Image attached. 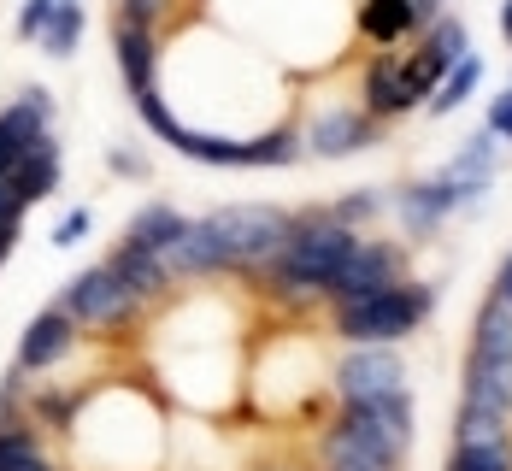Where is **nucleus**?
I'll list each match as a JSON object with an SVG mask.
<instances>
[{
	"label": "nucleus",
	"instance_id": "f257e3e1",
	"mask_svg": "<svg viewBox=\"0 0 512 471\" xmlns=\"http://www.w3.org/2000/svg\"><path fill=\"white\" fill-rule=\"evenodd\" d=\"M430 313H436L430 283H395V289H377V295H359V301H336L330 330L342 342H395L401 348Z\"/></svg>",
	"mask_w": 512,
	"mask_h": 471
},
{
	"label": "nucleus",
	"instance_id": "f03ea898",
	"mask_svg": "<svg viewBox=\"0 0 512 471\" xmlns=\"http://www.w3.org/2000/svg\"><path fill=\"white\" fill-rule=\"evenodd\" d=\"M330 430H342L348 442H359L365 454H377L389 471L407 466L412 454V389H389V395H359L342 401Z\"/></svg>",
	"mask_w": 512,
	"mask_h": 471
},
{
	"label": "nucleus",
	"instance_id": "7ed1b4c3",
	"mask_svg": "<svg viewBox=\"0 0 512 471\" xmlns=\"http://www.w3.org/2000/svg\"><path fill=\"white\" fill-rule=\"evenodd\" d=\"M206 230L218 236V248H224V265H230V271H259V265L283 248L289 212H283V207H259V201H242V207L206 212Z\"/></svg>",
	"mask_w": 512,
	"mask_h": 471
},
{
	"label": "nucleus",
	"instance_id": "20e7f679",
	"mask_svg": "<svg viewBox=\"0 0 512 471\" xmlns=\"http://www.w3.org/2000/svg\"><path fill=\"white\" fill-rule=\"evenodd\" d=\"M430 95H436V83H430L412 59H395V53H377V59L365 65V77H359V106H365L377 124L418 112Z\"/></svg>",
	"mask_w": 512,
	"mask_h": 471
},
{
	"label": "nucleus",
	"instance_id": "39448f33",
	"mask_svg": "<svg viewBox=\"0 0 512 471\" xmlns=\"http://www.w3.org/2000/svg\"><path fill=\"white\" fill-rule=\"evenodd\" d=\"M330 389H336V401L407 389V360L395 342H348V354L330 366Z\"/></svg>",
	"mask_w": 512,
	"mask_h": 471
},
{
	"label": "nucleus",
	"instance_id": "423d86ee",
	"mask_svg": "<svg viewBox=\"0 0 512 471\" xmlns=\"http://www.w3.org/2000/svg\"><path fill=\"white\" fill-rule=\"evenodd\" d=\"M395 283H412L407 248L389 242V236H365L354 248V260L342 265L336 283H330V307L336 301H359V295H377V289H395Z\"/></svg>",
	"mask_w": 512,
	"mask_h": 471
},
{
	"label": "nucleus",
	"instance_id": "0eeeda50",
	"mask_svg": "<svg viewBox=\"0 0 512 471\" xmlns=\"http://www.w3.org/2000/svg\"><path fill=\"white\" fill-rule=\"evenodd\" d=\"M59 307L77 318V330H112V324H130V318L142 313V307L124 295V283H118L106 265H89V271H77V277L65 283Z\"/></svg>",
	"mask_w": 512,
	"mask_h": 471
},
{
	"label": "nucleus",
	"instance_id": "6e6552de",
	"mask_svg": "<svg viewBox=\"0 0 512 471\" xmlns=\"http://www.w3.org/2000/svg\"><path fill=\"white\" fill-rule=\"evenodd\" d=\"M301 142H307V154H318V159H354V154H365V148L383 142V124H377L365 106H324V112H312V124L301 130Z\"/></svg>",
	"mask_w": 512,
	"mask_h": 471
},
{
	"label": "nucleus",
	"instance_id": "1a4fd4ad",
	"mask_svg": "<svg viewBox=\"0 0 512 471\" xmlns=\"http://www.w3.org/2000/svg\"><path fill=\"white\" fill-rule=\"evenodd\" d=\"M42 136H53V95L48 89H24L0 112V183L18 171V159L30 154Z\"/></svg>",
	"mask_w": 512,
	"mask_h": 471
},
{
	"label": "nucleus",
	"instance_id": "9d476101",
	"mask_svg": "<svg viewBox=\"0 0 512 471\" xmlns=\"http://www.w3.org/2000/svg\"><path fill=\"white\" fill-rule=\"evenodd\" d=\"M71 348H77V318L53 301V307H42V313L24 324V336H18V366L30 371V377H48Z\"/></svg>",
	"mask_w": 512,
	"mask_h": 471
},
{
	"label": "nucleus",
	"instance_id": "9b49d317",
	"mask_svg": "<svg viewBox=\"0 0 512 471\" xmlns=\"http://www.w3.org/2000/svg\"><path fill=\"white\" fill-rule=\"evenodd\" d=\"M112 53H118V77H124L130 95L159 83V59H165V36L159 30H142L130 18H112Z\"/></svg>",
	"mask_w": 512,
	"mask_h": 471
},
{
	"label": "nucleus",
	"instance_id": "f8f14e48",
	"mask_svg": "<svg viewBox=\"0 0 512 471\" xmlns=\"http://www.w3.org/2000/svg\"><path fill=\"white\" fill-rule=\"evenodd\" d=\"M159 260H165V271H171V283H201V277H224V271H230L218 236L206 230V218H189V230H183Z\"/></svg>",
	"mask_w": 512,
	"mask_h": 471
},
{
	"label": "nucleus",
	"instance_id": "ddd939ff",
	"mask_svg": "<svg viewBox=\"0 0 512 471\" xmlns=\"http://www.w3.org/2000/svg\"><path fill=\"white\" fill-rule=\"evenodd\" d=\"M395 212H401V230H407V236H430L442 218L460 212V195H454L448 177H424V183L395 189Z\"/></svg>",
	"mask_w": 512,
	"mask_h": 471
},
{
	"label": "nucleus",
	"instance_id": "4468645a",
	"mask_svg": "<svg viewBox=\"0 0 512 471\" xmlns=\"http://www.w3.org/2000/svg\"><path fill=\"white\" fill-rule=\"evenodd\" d=\"M106 271L124 283V295H130L136 307H148V301H165V295H171V271H165V260L148 254V248L118 242V248L106 254Z\"/></svg>",
	"mask_w": 512,
	"mask_h": 471
},
{
	"label": "nucleus",
	"instance_id": "2eb2a0df",
	"mask_svg": "<svg viewBox=\"0 0 512 471\" xmlns=\"http://www.w3.org/2000/svg\"><path fill=\"white\" fill-rule=\"evenodd\" d=\"M460 401L489 407V413H507L512 419V360H477V354H465Z\"/></svg>",
	"mask_w": 512,
	"mask_h": 471
},
{
	"label": "nucleus",
	"instance_id": "dca6fc26",
	"mask_svg": "<svg viewBox=\"0 0 512 471\" xmlns=\"http://www.w3.org/2000/svg\"><path fill=\"white\" fill-rule=\"evenodd\" d=\"M59 171H65V154H59L53 136H42L30 154L18 159V171H12L6 183H12V195H18L24 207H36V201H48L53 189H59Z\"/></svg>",
	"mask_w": 512,
	"mask_h": 471
},
{
	"label": "nucleus",
	"instance_id": "f3484780",
	"mask_svg": "<svg viewBox=\"0 0 512 471\" xmlns=\"http://www.w3.org/2000/svg\"><path fill=\"white\" fill-rule=\"evenodd\" d=\"M465 53H471V36H465V24L442 12V18L424 30V48L412 53V65H418L430 83H442V77H448V71H454V65L465 59Z\"/></svg>",
	"mask_w": 512,
	"mask_h": 471
},
{
	"label": "nucleus",
	"instance_id": "a211bd4d",
	"mask_svg": "<svg viewBox=\"0 0 512 471\" xmlns=\"http://www.w3.org/2000/svg\"><path fill=\"white\" fill-rule=\"evenodd\" d=\"M189 230V218L171 207V201H148V207L130 212V224H124V242L130 248H148V254H165L177 236Z\"/></svg>",
	"mask_w": 512,
	"mask_h": 471
},
{
	"label": "nucleus",
	"instance_id": "6ab92c4d",
	"mask_svg": "<svg viewBox=\"0 0 512 471\" xmlns=\"http://www.w3.org/2000/svg\"><path fill=\"white\" fill-rule=\"evenodd\" d=\"M465 354H477V360H512V307L501 295H489L477 318H471V348Z\"/></svg>",
	"mask_w": 512,
	"mask_h": 471
},
{
	"label": "nucleus",
	"instance_id": "aec40b11",
	"mask_svg": "<svg viewBox=\"0 0 512 471\" xmlns=\"http://www.w3.org/2000/svg\"><path fill=\"white\" fill-rule=\"evenodd\" d=\"M412 30V6L407 0H359V36L365 42H377V48H395V42H407Z\"/></svg>",
	"mask_w": 512,
	"mask_h": 471
},
{
	"label": "nucleus",
	"instance_id": "412c9836",
	"mask_svg": "<svg viewBox=\"0 0 512 471\" xmlns=\"http://www.w3.org/2000/svg\"><path fill=\"white\" fill-rule=\"evenodd\" d=\"M501 442H512L507 413H489V407L460 401V413H454V448H501Z\"/></svg>",
	"mask_w": 512,
	"mask_h": 471
},
{
	"label": "nucleus",
	"instance_id": "4be33fe9",
	"mask_svg": "<svg viewBox=\"0 0 512 471\" xmlns=\"http://www.w3.org/2000/svg\"><path fill=\"white\" fill-rule=\"evenodd\" d=\"M477 83H483V53H465L460 65H454V71L436 83V95L424 101V112H430V118H448V112H460V106L477 95Z\"/></svg>",
	"mask_w": 512,
	"mask_h": 471
},
{
	"label": "nucleus",
	"instance_id": "5701e85b",
	"mask_svg": "<svg viewBox=\"0 0 512 471\" xmlns=\"http://www.w3.org/2000/svg\"><path fill=\"white\" fill-rule=\"evenodd\" d=\"M83 24H89L83 0H59L36 42H42V53H48V59H71V53H77V42H83Z\"/></svg>",
	"mask_w": 512,
	"mask_h": 471
},
{
	"label": "nucleus",
	"instance_id": "b1692460",
	"mask_svg": "<svg viewBox=\"0 0 512 471\" xmlns=\"http://www.w3.org/2000/svg\"><path fill=\"white\" fill-rule=\"evenodd\" d=\"M36 454H42V436H36L30 424H12V430H0V471L30 466Z\"/></svg>",
	"mask_w": 512,
	"mask_h": 471
},
{
	"label": "nucleus",
	"instance_id": "393cba45",
	"mask_svg": "<svg viewBox=\"0 0 512 471\" xmlns=\"http://www.w3.org/2000/svg\"><path fill=\"white\" fill-rule=\"evenodd\" d=\"M383 207H389V201H383L377 189H354V195H342V201L330 207V218H336V224H348V230H359V224L383 218Z\"/></svg>",
	"mask_w": 512,
	"mask_h": 471
},
{
	"label": "nucleus",
	"instance_id": "a878e982",
	"mask_svg": "<svg viewBox=\"0 0 512 471\" xmlns=\"http://www.w3.org/2000/svg\"><path fill=\"white\" fill-rule=\"evenodd\" d=\"M448 471H512V442H501V448H454Z\"/></svg>",
	"mask_w": 512,
	"mask_h": 471
},
{
	"label": "nucleus",
	"instance_id": "bb28decb",
	"mask_svg": "<svg viewBox=\"0 0 512 471\" xmlns=\"http://www.w3.org/2000/svg\"><path fill=\"white\" fill-rule=\"evenodd\" d=\"M171 12H177V0H118V18H130L142 30H165Z\"/></svg>",
	"mask_w": 512,
	"mask_h": 471
},
{
	"label": "nucleus",
	"instance_id": "cd10ccee",
	"mask_svg": "<svg viewBox=\"0 0 512 471\" xmlns=\"http://www.w3.org/2000/svg\"><path fill=\"white\" fill-rule=\"evenodd\" d=\"M89 230H95V212H89V207H71L59 224H53V248H77Z\"/></svg>",
	"mask_w": 512,
	"mask_h": 471
},
{
	"label": "nucleus",
	"instance_id": "c85d7f7f",
	"mask_svg": "<svg viewBox=\"0 0 512 471\" xmlns=\"http://www.w3.org/2000/svg\"><path fill=\"white\" fill-rule=\"evenodd\" d=\"M483 130L495 136V142H512V83L489 101V118H483Z\"/></svg>",
	"mask_w": 512,
	"mask_h": 471
},
{
	"label": "nucleus",
	"instance_id": "c756f323",
	"mask_svg": "<svg viewBox=\"0 0 512 471\" xmlns=\"http://www.w3.org/2000/svg\"><path fill=\"white\" fill-rule=\"evenodd\" d=\"M53 6H59V0H24V6H18V36H24V42L42 36V24L53 18Z\"/></svg>",
	"mask_w": 512,
	"mask_h": 471
},
{
	"label": "nucleus",
	"instance_id": "7c9ffc66",
	"mask_svg": "<svg viewBox=\"0 0 512 471\" xmlns=\"http://www.w3.org/2000/svg\"><path fill=\"white\" fill-rule=\"evenodd\" d=\"M24 201H18V195H12V183H0V224H24Z\"/></svg>",
	"mask_w": 512,
	"mask_h": 471
},
{
	"label": "nucleus",
	"instance_id": "2f4dec72",
	"mask_svg": "<svg viewBox=\"0 0 512 471\" xmlns=\"http://www.w3.org/2000/svg\"><path fill=\"white\" fill-rule=\"evenodd\" d=\"M407 6H412V24H418V30H430V24L442 18V0H407Z\"/></svg>",
	"mask_w": 512,
	"mask_h": 471
},
{
	"label": "nucleus",
	"instance_id": "473e14b6",
	"mask_svg": "<svg viewBox=\"0 0 512 471\" xmlns=\"http://www.w3.org/2000/svg\"><path fill=\"white\" fill-rule=\"evenodd\" d=\"M112 171H118V177H142L148 165H142V159L130 154V148H112Z\"/></svg>",
	"mask_w": 512,
	"mask_h": 471
},
{
	"label": "nucleus",
	"instance_id": "72a5a7b5",
	"mask_svg": "<svg viewBox=\"0 0 512 471\" xmlns=\"http://www.w3.org/2000/svg\"><path fill=\"white\" fill-rule=\"evenodd\" d=\"M495 295L512 307V248H507V260H501V271H495Z\"/></svg>",
	"mask_w": 512,
	"mask_h": 471
},
{
	"label": "nucleus",
	"instance_id": "f704fd0d",
	"mask_svg": "<svg viewBox=\"0 0 512 471\" xmlns=\"http://www.w3.org/2000/svg\"><path fill=\"white\" fill-rule=\"evenodd\" d=\"M18 236H24V224H0V265L12 260V248H18Z\"/></svg>",
	"mask_w": 512,
	"mask_h": 471
},
{
	"label": "nucleus",
	"instance_id": "c9c22d12",
	"mask_svg": "<svg viewBox=\"0 0 512 471\" xmlns=\"http://www.w3.org/2000/svg\"><path fill=\"white\" fill-rule=\"evenodd\" d=\"M501 36H507V48H512V0H501Z\"/></svg>",
	"mask_w": 512,
	"mask_h": 471
},
{
	"label": "nucleus",
	"instance_id": "e433bc0d",
	"mask_svg": "<svg viewBox=\"0 0 512 471\" xmlns=\"http://www.w3.org/2000/svg\"><path fill=\"white\" fill-rule=\"evenodd\" d=\"M18 471H59V466H53L48 454H36V460H30V466H18Z\"/></svg>",
	"mask_w": 512,
	"mask_h": 471
}]
</instances>
